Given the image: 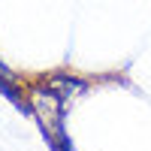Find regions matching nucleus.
Here are the masks:
<instances>
[{"label": "nucleus", "mask_w": 151, "mask_h": 151, "mask_svg": "<svg viewBox=\"0 0 151 151\" xmlns=\"http://www.w3.org/2000/svg\"><path fill=\"white\" fill-rule=\"evenodd\" d=\"M27 103H30V115L36 118L42 130V139L48 136L64 133V118H67V100L60 97L58 91H52L45 82L42 85H30L27 88Z\"/></svg>", "instance_id": "f257e3e1"}, {"label": "nucleus", "mask_w": 151, "mask_h": 151, "mask_svg": "<svg viewBox=\"0 0 151 151\" xmlns=\"http://www.w3.org/2000/svg\"><path fill=\"white\" fill-rule=\"evenodd\" d=\"M45 85L52 88V91H58L64 100H73L76 94H85L88 91V82L79 79V76H70V73H55L52 79H45Z\"/></svg>", "instance_id": "f03ea898"}]
</instances>
